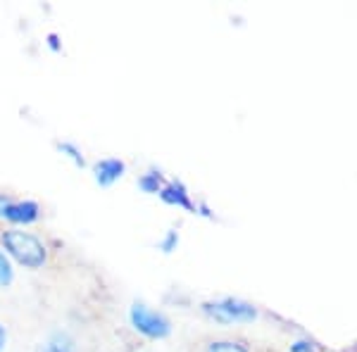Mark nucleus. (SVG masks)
<instances>
[{"label":"nucleus","mask_w":357,"mask_h":352,"mask_svg":"<svg viewBox=\"0 0 357 352\" xmlns=\"http://www.w3.org/2000/svg\"><path fill=\"white\" fill-rule=\"evenodd\" d=\"M203 352H250V348H248V343H243V340L220 338V340H210Z\"/></svg>","instance_id":"obj_9"},{"label":"nucleus","mask_w":357,"mask_h":352,"mask_svg":"<svg viewBox=\"0 0 357 352\" xmlns=\"http://www.w3.org/2000/svg\"><path fill=\"white\" fill-rule=\"evenodd\" d=\"M158 195H160V200H162L165 205H174V207H181V210L195 212L191 193H188V188L183 186L181 181H167Z\"/></svg>","instance_id":"obj_6"},{"label":"nucleus","mask_w":357,"mask_h":352,"mask_svg":"<svg viewBox=\"0 0 357 352\" xmlns=\"http://www.w3.org/2000/svg\"><path fill=\"white\" fill-rule=\"evenodd\" d=\"M10 203H13V198H10V195H5V193H0V219L5 217V210H8Z\"/></svg>","instance_id":"obj_14"},{"label":"nucleus","mask_w":357,"mask_h":352,"mask_svg":"<svg viewBox=\"0 0 357 352\" xmlns=\"http://www.w3.org/2000/svg\"><path fill=\"white\" fill-rule=\"evenodd\" d=\"M48 45H50V50H60V36L57 33H48Z\"/></svg>","instance_id":"obj_15"},{"label":"nucleus","mask_w":357,"mask_h":352,"mask_svg":"<svg viewBox=\"0 0 357 352\" xmlns=\"http://www.w3.org/2000/svg\"><path fill=\"white\" fill-rule=\"evenodd\" d=\"M13 281H15V264L10 262V257L0 247V288L13 286Z\"/></svg>","instance_id":"obj_10"},{"label":"nucleus","mask_w":357,"mask_h":352,"mask_svg":"<svg viewBox=\"0 0 357 352\" xmlns=\"http://www.w3.org/2000/svg\"><path fill=\"white\" fill-rule=\"evenodd\" d=\"M36 352H77V340L67 331H53L38 345Z\"/></svg>","instance_id":"obj_7"},{"label":"nucleus","mask_w":357,"mask_h":352,"mask_svg":"<svg viewBox=\"0 0 357 352\" xmlns=\"http://www.w3.org/2000/svg\"><path fill=\"white\" fill-rule=\"evenodd\" d=\"M0 247L10 257L13 264H20L29 271L43 269L48 262V245L43 243V238H38L36 234L24 229H5L0 231Z\"/></svg>","instance_id":"obj_1"},{"label":"nucleus","mask_w":357,"mask_h":352,"mask_svg":"<svg viewBox=\"0 0 357 352\" xmlns=\"http://www.w3.org/2000/svg\"><path fill=\"white\" fill-rule=\"evenodd\" d=\"M158 247L165 252V255H172V252H174L176 247H178V231H174V229L165 231V236H162V238H160Z\"/></svg>","instance_id":"obj_12"},{"label":"nucleus","mask_w":357,"mask_h":352,"mask_svg":"<svg viewBox=\"0 0 357 352\" xmlns=\"http://www.w3.org/2000/svg\"><path fill=\"white\" fill-rule=\"evenodd\" d=\"M289 352H319V350H317V345L312 343V340L298 338V340H293V343L289 345Z\"/></svg>","instance_id":"obj_13"},{"label":"nucleus","mask_w":357,"mask_h":352,"mask_svg":"<svg viewBox=\"0 0 357 352\" xmlns=\"http://www.w3.org/2000/svg\"><path fill=\"white\" fill-rule=\"evenodd\" d=\"M57 150H60L62 155H67L69 160H72L77 167H86V158L82 155V150L77 148V143H72V141H62V143H57Z\"/></svg>","instance_id":"obj_11"},{"label":"nucleus","mask_w":357,"mask_h":352,"mask_svg":"<svg viewBox=\"0 0 357 352\" xmlns=\"http://www.w3.org/2000/svg\"><path fill=\"white\" fill-rule=\"evenodd\" d=\"M129 324L136 333L151 340H162L172 333V321L165 312L151 307L143 300H134L129 307Z\"/></svg>","instance_id":"obj_2"},{"label":"nucleus","mask_w":357,"mask_h":352,"mask_svg":"<svg viewBox=\"0 0 357 352\" xmlns=\"http://www.w3.org/2000/svg\"><path fill=\"white\" fill-rule=\"evenodd\" d=\"M126 164L119 158H102L93 164V178L100 188H110L112 183H117L124 176Z\"/></svg>","instance_id":"obj_5"},{"label":"nucleus","mask_w":357,"mask_h":352,"mask_svg":"<svg viewBox=\"0 0 357 352\" xmlns=\"http://www.w3.org/2000/svg\"><path fill=\"white\" fill-rule=\"evenodd\" d=\"M136 186L141 188L143 193H148V195H158L160 190H162V186H165V176H162V171H160V169H148L146 174L138 176Z\"/></svg>","instance_id":"obj_8"},{"label":"nucleus","mask_w":357,"mask_h":352,"mask_svg":"<svg viewBox=\"0 0 357 352\" xmlns=\"http://www.w3.org/2000/svg\"><path fill=\"white\" fill-rule=\"evenodd\" d=\"M5 222H10L15 229L31 227L41 219V205L36 200H13L5 210Z\"/></svg>","instance_id":"obj_4"},{"label":"nucleus","mask_w":357,"mask_h":352,"mask_svg":"<svg viewBox=\"0 0 357 352\" xmlns=\"http://www.w3.org/2000/svg\"><path fill=\"white\" fill-rule=\"evenodd\" d=\"M5 348H8V328H5V324H0V352Z\"/></svg>","instance_id":"obj_16"},{"label":"nucleus","mask_w":357,"mask_h":352,"mask_svg":"<svg viewBox=\"0 0 357 352\" xmlns=\"http://www.w3.org/2000/svg\"><path fill=\"white\" fill-rule=\"evenodd\" d=\"M203 312L207 316H212L215 321H220V324H245V321L257 319L255 305L245 303V300H238V298L212 300V303L203 305Z\"/></svg>","instance_id":"obj_3"}]
</instances>
